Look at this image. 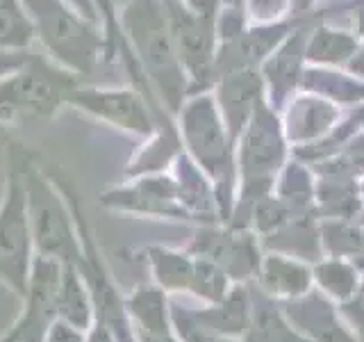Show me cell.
<instances>
[{"label": "cell", "mask_w": 364, "mask_h": 342, "mask_svg": "<svg viewBox=\"0 0 364 342\" xmlns=\"http://www.w3.org/2000/svg\"><path fill=\"white\" fill-rule=\"evenodd\" d=\"M121 28L146 76L157 85L168 105L176 108L182 96V68L164 0H125Z\"/></svg>", "instance_id": "6da1fadb"}, {"label": "cell", "mask_w": 364, "mask_h": 342, "mask_svg": "<svg viewBox=\"0 0 364 342\" xmlns=\"http://www.w3.org/2000/svg\"><path fill=\"white\" fill-rule=\"evenodd\" d=\"M123 3H125V0H123Z\"/></svg>", "instance_id": "f1b7e54d"}, {"label": "cell", "mask_w": 364, "mask_h": 342, "mask_svg": "<svg viewBox=\"0 0 364 342\" xmlns=\"http://www.w3.org/2000/svg\"><path fill=\"white\" fill-rule=\"evenodd\" d=\"M28 57H30L28 51H0V80L14 73L16 68H21L28 62Z\"/></svg>", "instance_id": "603a6c76"}, {"label": "cell", "mask_w": 364, "mask_h": 342, "mask_svg": "<svg viewBox=\"0 0 364 342\" xmlns=\"http://www.w3.org/2000/svg\"><path fill=\"white\" fill-rule=\"evenodd\" d=\"M189 313L200 326L214 331V333L239 338L246 333L250 324L253 296H250L244 285H237V288H230V292L221 301L208 304V308H200V311H191L189 308Z\"/></svg>", "instance_id": "4fadbf2b"}, {"label": "cell", "mask_w": 364, "mask_h": 342, "mask_svg": "<svg viewBox=\"0 0 364 342\" xmlns=\"http://www.w3.org/2000/svg\"><path fill=\"white\" fill-rule=\"evenodd\" d=\"M100 203L109 210L164 217V219H185L187 210L178 201L176 180L162 176H141L136 182L114 187L100 197Z\"/></svg>", "instance_id": "ba28073f"}, {"label": "cell", "mask_w": 364, "mask_h": 342, "mask_svg": "<svg viewBox=\"0 0 364 342\" xmlns=\"http://www.w3.org/2000/svg\"><path fill=\"white\" fill-rule=\"evenodd\" d=\"M0 342H18V324H14L11 326L7 333L0 338Z\"/></svg>", "instance_id": "484cf974"}, {"label": "cell", "mask_w": 364, "mask_h": 342, "mask_svg": "<svg viewBox=\"0 0 364 342\" xmlns=\"http://www.w3.org/2000/svg\"><path fill=\"white\" fill-rule=\"evenodd\" d=\"M85 342H117V338H114V333L105 324L94 319V324L85 331Z\"/></svg>", "instance_id": "cb8c5ba5"}, {"label": "cell", "mask_w": 364, "mask_h": 342, "mask_svg": "<svg viewBox=\"0 0 364 342\" xmlns=\"http://www.w3.org/2000/svg\"><path fill=\"white\" fill-rule=\"evenodd\" d=\"M43 342H85V331L66 324L62 319H55L53 326L48 328V333H46Z\"/></svg>", "instance_id": "7402d4cb"}, {"label": "cell", "mask_w": 364, "mask_h": 342, "mask_svg": "<svg viewBox=\"0 0 364 342\" xmlns=\"http://www.w3.org/2000/svg\"><path fill=\"white\" fill-rule=\"evenodd\" d=\"M68 105H75L105 123L119 125L121 130L148 135L151 117L141 96L134 89H109V87H77L68 96Z\"/></svg>", "instance_id": "52a82bcc"}, {"label": "cell", "mask_w": 364, "mask_h": 342, "mask_svg": "<svg viewBox=\"0 0 364 342\" xmlns=\"http://www.w3.org/2000/svg\"><path fill=\"white\" fill-rule=\"evenodd\" d=\"M62 262L34 254L28 292L23 296V313L18 317V342H43L48 328L57 319V285Z\"/></svg>", "instance_id": "8992f818"}, {"label": "cell", "mask_w": 364, "mask_h": 342, "mask_svg": "<svg viewBox=\"0 0 364 342\" xmlns=\"http://www.w3.org/2000/svg\"><path fill=\"white\" fill-rule=\"evenodd\" d=\"M185 3H187L189 7H193L196 11H203L205 7H210L212 0H185Z\"/></svg>", "instance_id": "4316f807"}, {"label": "cell", "mask_w": 364, "mask_h": 342, "mask_svg": "<svg viewBox=\"0 0 364 342\" xmlns=\"http://www.w3.org/2000/svg\"><path fill=\"white\" fill-rule=\"evenodd\" d=\"M189 254L212 260L214 265H219L230 276V281L237 283L255 276V271L259 269L255 247L250 244V239L232 233L198 231L193 235Z\"/></svg>", "instance_id": "30bf717a"}, {"label": "cell", "mask_w": 364, "mask_h": 342, "mask_svg": "<svg viewBox=\"0 0 364 342\" xmlns=\"http://www.w3.org/2000/svg\"><path fill=\"white\" fill-rule=\"evenodd\" d=\"M282 313L307 342H358L341 324L328 296L318 292H307L299 299L284 301Z\"/></svg>", "instance_id": "9c48e42d"}, {"label": "cell", "mask_w": 364, "mask_h": 342, "mask_svg": "<svg viewBox=\"0 0 364 342\" xmlns=\"http://www.w3.org/2000/svg\"><path fill=\"white\" fill-rule=\"evenodd\" d=\"M262 292L271 299L291 301L310 292L312 271L301 262L282 256H269L259 267Z\"/></svg>", "instance_id": "5bb4252c"}, {"label": "cell", "mask_w": 364, "mask_h": 342, "mask_svg": "<svg viewBox=\"0 0 364 342\" xmlns=\"http://www.w3.org/2000/svg\"><path fill=\"white\" fill-rule=\"evenodd\" d=\"M136 342H180L171 322V301L157 285L141 283L125 294Z\"/></svg>", "instance_id": "8fae6325"}, {"label": "cell", "mask_w": 364, "mask_h": 342, "mask_svg": "<svg viewBox=\"0 0 364 342\" xmlns=\"http://www.w3.org/2000/svg\"><path fill=\"white\" fill-rule=\"evenodd\" d=\"M23 157H26V151L16 144H9L7 192L0 205V283H5L18 299H23L28 292L34 262L26 185H23Z\"/></svg>", "instance_id": "5b68a950"}, {"label": "cell", "mask_w": 364, "mask_h": 342, "mask_svg": "<svg viewBox=\"0 0 364 342\" xmlns=\"http://www.w3.org/2000/svg\"><path fill=\"white\" fill-rule=\"evenodd\" d=\"M146 262L153 274V283L166 294L189 292L191 274H193V256L182 251L164 249V247H148Z\"/></svg>", "instance_id": "e0dca14e"}, {"label": "cell", "mask_w": 364, "mask_h": 342, "mask_svg": "<svg viewBox=\"0 0 364 342\" xmlns=\"http://www.w3.org/2000/svg\"><path fill=\"white\" fill-rule=\"evenodd\" d=\"M360 342H364V331H362V340H360Z\"/></svg>", "instance_id": "83f0119b"}, {"label": "cell", "mask_w": 364, "mask_h": 342, "mask_svg": "<svg viewBox=\"0 0 364 342\" xmlns=\"http://www.w3.org/2000/svg\"><path fill=\"white\" fill-rule=\"evenodd\" d=\"M230 276L219 265H214L208 258L193 256V274L189 283V292L193 296H198L205 304H216L230 292Z\"/></svg>", "instance_id": "d6986e66"}, {"label": "cell", "mask_w": 364, "mask_h": 342, "mask_svg": "<svg viewBox=\"0 0 364 342\" xmlns=\"http://www.w3.org/2000/svg\"><path fill=\"white\" fill-rule=\"evenodd\" d=\"M34 23V39H39L48 57L75 76H89L98 57L107 48V39L98 23L85 19L66 0H23Z\"/></svg>", "instance_id": "3957f363"}, {"label": "cell", "mask_w": 364, "mask_h": 342, "mask_svg": "<svg viewBox=\"0 0 364 342\" xmlns=\"http://www.w3.org/2000/svg\"><path fill=\"white\" fill-rule=\"evenodd\" d=\"M34 23L23 0H0V51H28Z\"/></svg>", "instance_id": "ac0fdd59"}, {"label": "cell", "mask_w": 364, "mask_h": 342, "mask_svg": "<svg viewBox=\"0 0 364 342\" xmlns=\"http://www.w3.org/2000/svg\"><path fill=\"white\" fill-rule=\"evenodd\" d=\"M75 89V73L30 53L26 64L0 80V121L48 119Z\"/></svg>", "instance_id": "277c9868"}, {"label": "cell", "mask_w": 364, "mask_h": 342, "mask_svg": "<svg viewBox=\"0 0 364 342\" xmlns=\"http://www.w3.org/2000/svg\"><path fill=\"white\" fill-rule=\"evenodd\" d=\"M57 319L87 331L94 324V301L77 265L64 262L57 285Z\"/></svg>", "instance_id": "9a60e30c"}, {"label": "cell", "mask_w": 364, "mask_h": 342, "mask_svg": "<svg viewBox=\"0 0 364 342\" xmlns=\"http://www.w3.org/2000/svg\"><path fill=\"white\" fill-rule=\"evenodd\" d=\"M171 322H173L176 336L180 342H237V338H228L221 333H214V331L200 326L196 319L191 317L189 308L171 304Z\"/></svg>", "instance_id": "44dd1931"}, {"label": "cell", "mask_w": 364, "mask_h": 342, "mask_svg": "<svg viewBox=\"0 0 364 342\" xmlns=\"http://www.w3.org/2000/svg\"><path fill=\"white\" fill-rule=\"evenodd\" d=\"M312 276L316 279V283L321 285L323 294L333 301H341L346 304L348 299H353V294L358 292V271L353 269L346 262L339 260H330V262H321Z\"/></svg>", "instance_id": "ffe728a7"}, {"label": "cell", "mask_w": 364, "mask_h": 342, "mask_svg": "<svg viewBox=\"0 0 364 342\" xmlns=\"http://www.w3.org/2000/svg\"><path fill=\"white\" fill-rule=\"evenodd\" d=\"M185 137L193 157L214 176H221L223 169V137L216 125L210 100L191 103L185 112Z\"/></svg>", "instance_id": "7c38bea8"}, {"label": "cell", "mask_w": 364, "mask_h": 342, "mask_svg": "<svg viewBox=\"0 0 364 342\" xmlns=\"http://www.w3.org/2000/svg\"><path fill=\"white\" fill-rule=\"evenodd\" d=\"M23 185H26L34 254L53 258L62 265L64 262L77 265L82 247H80L77 224L71 205L48 171L34 165V157L30 153L23 157Z\"/></svg>", "instance_id": "7a4b0ae2"}, {"label": "cell", "mask_w": 364, "mask_h": 342, "mask_svg": "<svg viewBox=\"0 0 364 342\" xmlns=\"http://www.w3.org/2000/svg\"><path fill=\"white\" fill-rule=\"evenodd\" d=\"M66 3L71 5V7H75L85 19L94 21V23H100V11H98L96 0H66Z\"/></svg>", "instance_id": "d4e9b609"}, {"label": "cell", "mask_w": 364, "mask_h": 342, "mask_svg": "<svg viewBox=\"0 0 364 342\" xmlns=\"http://www.w3.org/2000/svg\"><path fill=\"white\" fill-rule=\"evenodd\" d=\"M250 296H253V313H250L244 342H307L273 304L276 299L271 301V296L264 292H250Z\"/></svg>", "instance_id": "2e32d148"}]
</instances>
